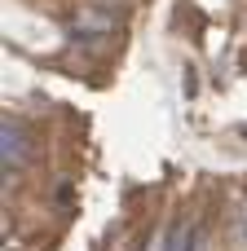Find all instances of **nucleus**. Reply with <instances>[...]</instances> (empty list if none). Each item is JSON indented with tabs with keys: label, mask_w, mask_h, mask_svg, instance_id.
Returning <instances> with one entry per match:
<instances>
[{
	"label": "nucleus",
	"mask_w": 247,
	"mask_h": 251,
	"mask_svg": "<svg viewBox=\"0 0 247 251\" xmlns=\"http://www.w3.org/2000/svg\"><path fill=\"white\" fill-rule=\"evenodd\" d=\"M190 243H194V225H172L164 238V251H190Z\"/></svg>",
	"instance_id": "3"
},
{
	"label": "nucleus",
	"mask_w": 247,
	"mask_h": 251,
	"mask_svg": "<svg viewBox=\"0 0 247 251\" xmlns=\"http://www.w3.org/2000/svg\"><path fill=\"white\" fill-rule=\"evenodd\" d=\"M190 251H212V234H208L203 225H194V243H190Z\"/></svg>",
	"instance_id": "4"
},
{
	"label": "nucleus",
	"mask_w": 247,
	"mask_h": 251,
	"mask_svg": "<svg viewBox=\"0 0 247 251\" xmlns=\"http://www.w3.org/2000/svg\"><path fill=\"white\" fill-rule=\"evenodd\" d=\"M0 163L9 172H18V168L31 163V132H27L22 119H4L0 124Z\"/></svg>",
	"instance_id": "1"
},
{
	"label": "nucleus",
	"mask_w": 247,
	"mask_h": 251,
	"mask_svg": "<svg viewBox=\"0 0 247 251\" xmlns=\"http://www.w3.org/2000/svg\"><path fill=\"white\" fill-rule=\"evenodd\" d=\"M119 26H124V18H119V13H110V9H80V13H75V22H71V40L115 35Z\"/></svg>",
	"instance_id": "2"
}]
</instances>
